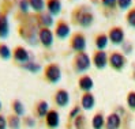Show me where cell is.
<instances>
[{
    "mask_svg": "<svg viewBox=\"0 0 135 129\" xmlns=\"http://www.w3.org/2000/svg\"><path fill=\"white\" fill-rule=\"evenodd\" d=\"M132 4V0H117V6L120 10H128Z\"/></svg>",
    "mask_w": 135,
    "mask_h": 129,
    "instance_id": "f1b7e54d",
    "label": "cell"
},
{
    "mask_svg": "<svg viewBox=\"0 0 135 129\" xmlns=\"http://www.w3.org/2000/svg\"><path fill=\"white\" fill-rule=\"evenodd\" d=\"M70 48L73 50H75L76 53L85 52V49H86V38H85V35L81 34V33H75L73 37H71Z\"/></svg>",
    "mask_w": 135,
    "mask_h": 129,
    "instance_id": "5b68a950",
    "label": "cell"
},
{
    "mask_svg": "<svg viewBox=\"0 0 135 129\" xmlns=\"http://www.w3.org/2000/svg\"><path fill=\"white\" fill-rule=\"evenodd\" d=\"M7 122H8V126L11 129H19L21 128V120H19V116H10L8 120H7Z\"/></svg>",
    "mask_w": 135,
    "mask_h": 129,
    "instance_id": "cb8c5ba5",
    "label": "cell"
},
{
    "mask_svg": "<svg viewBox=\"0 0 135 129\" xmlns=\"http://www.w3.org/2000/svg\"><path fill=\"white\" fill-rule=\"evenodd\" d=\"M126 19H127V23H128L131 27H135V8H132V10L128 11Z\"/></svg>",
    "mask_w": 135,
    "mask_h": 129,
    "instance_id": "83f0119b",
    "label": "cell"
},
{
    "mask_svg": "<svg viewBox=\"0 0 135 129\" xmlns=\"http://www.w3.org/2000/svg\"><path fill=\"white\" fill-rule=\"evenodd\" d=\"M23 68L27 69V71H30L31 74H37V72L41 69V65H40V64H37V63H34V61H29V63H26V64H23Z\"/></svg>",
    "mask_w": 135,
    "mask_h": 129,
    "instance_id": "d4e9b609",
    "label": "cell"
},
{
    "mask_svg": "<svg viewBox=\"0 0 135 129\" xmlns=\"http://www.w3.org/2000/svg\"><path fill=\"white\" fill-rule=\"evenodd\" d=\"M12 109L15 111V114L17 116H23L25 114V107H23V105L21 101H14L12 102Z\"/></svg>",
    "mask_w": 135,
    "mask_h": 129,
    "instance_id": "4316f807",
    "label": "cell"
},
{
    "mask_svg": "<svg viewBox=\"0 0 135 129\" xmlns=\"http://www.w3.org/2000/svg\"><path fill=\"white\" fill-rule=\"evenodd\" d=\"M91 124H93V128L94 129H102V126H104V124H105V121H104V117H102L101 113H97V114L93 117Z\"/></svg>",
    "mask_w": 135,
    "mask_h": 129,
    "instance_id": "603a6c76",
    "label": "cell"
},
{
    "mask_svg": "<svg viewBox=\"0 0 135 129\" xmlns=\"http://www.w3.org/2000/svg\"><path fill=\"white\" fill-rule=\"evenodd\" d=\"M109 65L112 67L113 69H116V71H120L126 65V57L122 53L113 52L112 54L109 56Z\"/></svg>",
    "mask_w": 135,
    "mask_h": 129,
    "instance_id": "52a82bcc",
    "label": "cell"
},
{
    "mask_svg": "<svg viewBox=\"0 0 135 129\" xmlns=\"http://www.w3.org/2000/svg\"><path fill=\"white\" fill-rule=\"evenodd\" d=\"M101 3L104 7H108V8H113V7L116 6L117 0H101Z\"/></svg>",
    "mask_w": 135,
    "mask_h": 129,
    "instance_id": "1f68e13d",
    "label": "cell"
},
{
    "mask_svg": "<svg viewBox=\"0 0 135 129\" xmlns=\"http://www.w3.org/2000/svg\"><path fill=\"white\" fill-rule=\"evenodd\" d=\"M123 49L126 50V53H131L132 46H131V44H130V42H128V44H123Z\"/></svg>",
    "mask_w": 135,
    "mask_h": 129,
    "instance_id": "836d02e7",
    "label": "cell"
},
{
    "mask_svg": "<svg viewBox=\"0 0 135 129\" xmlns=\"http://www.w3.org/2000/svg\"><path fill=\"white\" fill-rule=\"evenodd\" d=\"M79 110H81V109H79V107L76 106V107H75V109H74L73 111H71V113H70V117H71V118H75V116H76V114H78V113H79Z\"/></svg>",
    "mask_w": 135,
    "mask_h": 129,
    "instance_id": "e575fe53",
    "label": "cell"
},
{
    "mask_svg": "<svg viewBox=\"0 0 135 129\" xmlns=\"http://www.w3.org/2000/svg\"><path fill=\"white\" fill-rule=\"evenodd\" d=\"M46 125H48L51 129H56L59 126V113L56 110H49L48 114H46Z\"/></svg>",
    "mask_w": 135,
    "mask_h": 129,
    "instance_id": "4fadbf2b",
    "label": "cell"
},
{
    "mask_svg": "<svg viewBox=\"0 0 135 129\" xmlns=\"http://www.w3.org/2000/svg\"><path fill=\"white\" fill-rule=\"evenodd\" d=\"M44 76L45 79L48 80L49 83H57L60 78H61V69L57 64H48L45 68V72H44Z\"/></svg>",
    "mask_w": 135,
    "mask_h": 129,
    "instance_id": "3957f363",
    "label": "cell"
},
{
    "mask_svg": "<svg viewBox=\"0 0 135 129\" xmlns=\"http://www.w3.org/2000/svg\"><path fill=\"white\" fill-rule=\"evenodd\" d=\"M19 8L22 12H27L29 11V0H19Z\"/></svg>",
    "mask_w": 135,
    "mask_h": 129,
    "instance_id": "4dcf8cb0",
    "label": "cell"
},
{
    "mask_svg": "<svg viewBox=\"0 0 135 129\" xmlns=\"http://www.w3.org/2000/svg\"><path fill=\"white\" fill-rule=\"evenodd\" d=\"M73 65H74V69L76 72H85L90 68V59L85 52H81V53H76V56L74 57V61H73Z\"/></svg>",
    "mask_w": 135,
    "mask_h": 129,
    "instance_id": "7a4b0ae2",
    "label": "cell"
},
{
    "mask_svg": "<svg viewBox=\"0 0 135 129\" xmlns=\"http://www.w3.org/2000/svg\"><path fill=\"white\" fill-rule=\"evenodd\" d=\"M38 23L40 25H42V27H48L53 25V18H52V15L48 12V14H41L40 15V18H38Z\"/></svg>",
    "mask_w": 135,
    "mask_h": 129,
    "instance_id": "ffe728a7",
    "label": "cell"
},
{
    "mask_svg": "<svg viewBox=\"0 0 135 129\" xmlns=\"http://www.w3.org/2000/svg\"><path fill=\"white\" fill-rule=\"evenodd\" d=\"M55 33H56V37L60 38V39L67 38L68 34H70V26H68V23L64 22V20H59L57 25H56V30H55Z\"/></svg>",
    "mask_w": 135,
    "mask_h": 129,
    "instance_id": "8fae6325",
    "label": "cell"
},
{
    "mask_svg": "<svg viewBox=\"0 0 135 129\" xmlns=\"http://www.w3.org/2000/svg\"><path fill=\"white\" fill-rule=\"evenodd\" d=\"M26 124L30 125V126H33V125H34V121L31 120V118H26Z\"/></svg>",
    "mask_w": 135,
    "mask_h": 129,
    "instance_id": "d590c367",
    "label": "cell"
},
{
    "mask_svg": "<svg viewBox=\"0 0 135 129\" xmlns=\"http://www.w3.org/2000/svg\"><path fill=\"white\" fill-rule=\"evenodd\" d=\"M134 78H135V68H134Z\"/></svg>",
    "mask_w": 135,
    "mask_h": 129,
    "instance_id": "8d00e7d4",
    "label": "cell"
},
{
    "mask_svg": "<svg viewBox=\"0 0 135 129\" xmlns=\"http://www.w3.org/2000/svg\"><path fill=\"white\" fill-rule=\"evenodd\" d=\"M6 128H7V120L3 116H0V129H6Z\"/></svg>",
    "mask_w": 135,
    "mask_h": 129,
    "instance_id": "d6a6232c",
    "label": "cell"
},
{
    "mask_svg": "<svg viewBox=\"0 0 135 129\" xmlns=\"http://www.w3.org/2000/svg\"><path fill=\"white\" fill-rule=\"evenodd\" d=\"M55 102L60 107H66L70 102V95L66 90H57L55 94Z\"/></svg>",
    "mask_w": 135,
    "mask_h": 129,
    "instance_id": "7c38bea8",
    "label": "cell"
},
{
    "mask_svg": "<svg viewBox=\"0 0 135 129\" xmlns=\"http://www.w3.org/2000/svg\"><path fill=\"white\" fill-rule=\"evenodd\" d=\"M109 41L115 44V45H122L124 41V31L122 27H112L109 30V34H108Z\"/></svg>",
    "mask_w": 135,
    "mask_h": 129,
    "instance_id": "ba28073f",
    "label": "cell"
},
{
    "mask_svg": "<svg viewBox=\"0 0 135 129\" xmlns=\"http://www.w3.org/2000/svg\"><path fill=\"white\" fill-rule=\"evenodd\" d=\"M38 39L45 48H51L53 44V33L48 27H41L38 30Z\"/></svg>",
    "mask_w": 135,
    "mask_h": 129,
    "instance_id": "8992f818",
    "label": "cell"
},
{
    "mask_svg": "<svg viewBox=\"0 0 135 129\" xmlns=\"http://www.w3.org/2000/svg\"><path fill=\"white\" fill-rule=\"evenodd\" d=\"M46 8L51 15H57L61 11V2L60 0H46Z\"/></svg>",
    "mask_w": 135,
    "mask_h": 129,
    "instance_id": "e0dca14e",
    "label": "cell"
},
{
    "mask_svg": "<svg viewBox=\"0 0 135 129\" xmlns=\"http://www.w3.org/2000/svg\"><path fill=\"white\" fill-rule=\"evenodd\" d=\"M36 111H37V114L40 117H46V114H48V103H46L45 101H40L37 103V107H36Z\"/></svg>",
    "mask_w": 135,
    "mask_h": 129,
    "instance_id": "7402d4cb",
    "label": "cell"
},
{
    "mask_svg": "<svg viewBox=\"0 0 135 129\" xmlns=\"http://www.w3.org/2000/svg\"><path fill=\"white\" fill-rule=\"evenodd\" d=\"M45 2L44 0H29V6L30 8H33V11L36 12H42L45 8Z\"/></svg>",
    "mask_w": 135,
    "mask_h": 129,
    "instance_id": "44dd1931",
    "label": "cell"
},
{
    "mask_svg": "<svg viewBox=\"0 0 135 129\" xmlns=\"http://www.w3.org/2000/svg\"><path fill=\"white\" fill-rule=\"evenodd\" d=\"M0 57L3 60H8L11 57V49L6 44H0Z\"/></svg>",
    "mask_w": 135,
    "mask_h": 129,
    "instance_id": "484cf974",
    "label": "cell"
},
{
    "mask_svg": "<svg viewBox=\"0 0 135 129\" xmlns=\"http://www.w3.org/2000/svg\"><path fill=\"white\" fill-rule=\"evenodd\" d=\"M74 22L78 23L81 27H89L91 26V23L94 22V15L90 10V7L87 6H81L71 14Z\"/></svg>",
    "mask_w": 135,
    "mask_h": 129,
    "instance_id": "6da1fadb",
    "label": "cell"
},
{
    "mask_svg": "<svg viewBox=\"0 0 135 129\" xmlns=\"http://www.w3.org/2000/svg\"><path fill=\"white\" fill-rule=\"evenodd\" d=\"M108 42H109V38H108L107 34H98L94 38V44H96L98 50H104L108 46Z\"/></svg>",
    "mask_w": 135,
    "mask_h": 129,
    "instance_id": "d6986e66",
    "label": "cell"
},
{
    "mask_svg": "<svg viewBox=\"0 0 135 129\" xmlns=\"http://www.w3.org/2000/svg\"><path fill=\"white\" fill-rule=\"evenodd\" d=\"M127 103H128L130 109H135V91H131L127 95Z\"/></svg>",
    "mask_w": 135,
    "mask_h": 129,
    "instance_id": "f546056e",
    "label": "cell"
},
{
    "mask_svg": "<svg viewBox=\"0 0 135 129\" xmlns=\"http://www.w3.org/2000/svg\"><path fill=\"white\" fill-rule=\"evenodd\" d=\"M93 63L98 69H102L105 68L108 64H109V59H108V54L102 50H97L93 56Z\"/></svg>",
    "mask_w": 135,
    "mask_h": 129,
    "instance_id": "30bf717a",
    "label": "cell"
},
{
    "mask_svg": "<svg viewBox=\"0 0 135 129\" xmlns=\"http://www.w3.org/2000/svg\"><path fill=\"white\" fill-rule=\"evenodd\" d=\"M14 60L17 63H21L22 65L30 61V54L23 46H17L14 49Z\"/></svg>",
    "mask_w": 135,
    "mask_h": 129,
    "instance_id": "9c48e42d",
    "label": "cell"
},
{
    "mask_svg": "<svg viewBox=\"0 0 135 129\" xmlns=\"http://www.w3.org/2000/svg\"><path fill=\"white\" fill-rule=\"evenodd\" d=\"M38 30H37L36 26L31 25V23H26V25H23L21 27V35L25 39H27V42L34 45L36 44V38L38 37Z\"/></svg>",
    "mask_w": 135,
    "mask_h": 129,
    "instance_id": "277c9868",
    "label": "cell"
},
{
    "mask_svg": "<svg viewBox=\"0 0 135 129\" xmlns=\"http://www.w3.org/2000/svg\"><path fill=\"white\" fill-rule=\"evenodd\" d=\"M122 125V120L119 117V114L116 113H112V114L108 116L107 120V129H119Z\"/></svg>",
    "mask_w": 135,
    "mask_h": 129,
    "instance_id": "2e32d148",
    "label": "cell"
},
{
    "mask_svg": "<svg viewBox=\"0 0 135 129\" xmlns=\"http://www.w3.org/2000/svg\"><path fill=\"white\" fill-rule=\"evenodd\" d=\"M10 33V25L6 14H0V38H6Z\"/></svg>",
    "mask_w": 135,
    "mask_h": 129,
    "instance_id": "9a60e30c",
    "label": "cell"
},
{
    "mask_svg": "<svg viewBox=\"0 0 135 129\" xmlns=\"http://www.w3.org/2000/svg\"><path fill=\"white\" fill-rule=\"evenodd\" d=\"M78 84H79V88H81L82 91H85V92H89L91 88H93V86H94L93 79L90 76H87V75H83V76L79 78Z\"/></svg>",
    "mask_w": 135,
    "mask_h": 129,
    "instance_id": "5bb4252c",
    "label": "cell"
},
{
    "mask_svg": "<svg viewBox=\"0 0 135 129\" xmlns=\"http://www.w3.org/2000/svg\"><path fill=\"white\" fill-rule=\"evenodd\" d=\"M0 109H2V102H0Z\"/></svg>",
    "mask_w": 135,
    "mask_h": 129,
    "instance_id": "74e56055",
    "label": "cell"
},
{
    "mask_svg": "<svg viewBox=\"0 0 135 129\" xmlns=\"http://www.w3.org/2000/svg\"><path fill=\"white\" fill-rule=\"evenodd\" d=\"M81 103H82L83 109L90 110V109L94 106V103H96L94 95H93V94H90V92H85V94L82 95V98H81Z\"/></svg>",
    "mask_w": 135,
    "mask_h": 129,
    "instance_id": "ac0fdd59",
    "label": "cell"
}]
</instances>
